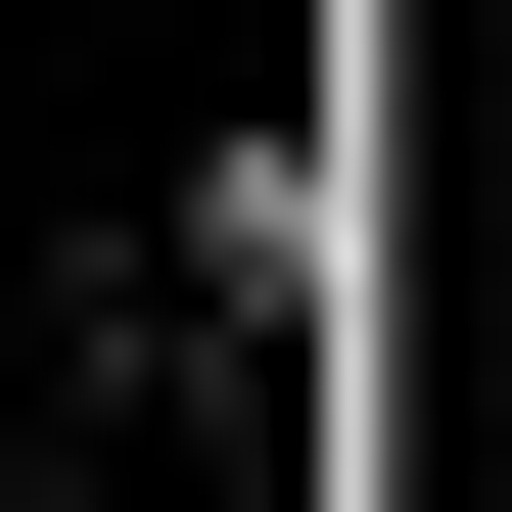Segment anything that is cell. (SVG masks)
Here are the masks:
<instances>
[{
  "instance_id": "cell-1",
  "label": "cell",
  "mask_w": 512,
  "mask_h": 512,
  "mask_svg": "<svg viewBox=\"0 0 512 512\" xmlns=\"http://www.w3.org/2000/svg\"><path fill=\"white\" fill-rule=\"evenodd\" d=\"M140 326H187V373H280V326H326V140H187V233H140Z\"/></svg>"
}]
</instances>
